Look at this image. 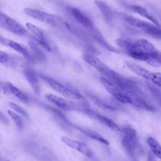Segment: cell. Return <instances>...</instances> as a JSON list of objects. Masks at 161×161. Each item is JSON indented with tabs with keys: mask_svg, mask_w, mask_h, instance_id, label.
<instances>
[{
	"mask_svg": "<svg viewBox=\"0 0 161 161\" xmlns=\"http://www.w3.org/2000/svg\"><path fill=\"white\" fill-rule=\"evenodd\" d=\"M116 44L123 48L131 57L144 61L152 67H161V54L154 55L142 52L136 48L133 42H130L122 38L116 40Z\"/></svg>",
	"mask_w": 161,
	"mask_h": 161,
	"instance_id": "obj_1",
	"label": "cell"
},
{
	"mask_svg": "<svg viewBox=\"0 0 161 161\" xmlns=\"http://www.w3.org/2000/svg\"><path fill=\"white\" fill-rule=\"evenodd\" d=\"M122 145L127 153L132 158H136L139 151V143L136 136V131L134 128L128 124L121 126Z\"/></svg>",
	"mask_w": 161,
	"mask_h": 161,
	"instance_id": "obj_2",
	"label": "cell"
},
{
	"mask_svg": "<svg viewBox=\"0 0 161 161\" xmlns=\"http://www.w3.org/2000/svg\"><path fill=\"white\" fill-rule=\"evenodd\" d=\"M41 77L54 91L58 92L64 97L75 100L84 99V97L78 91L65 86L55 79L44 75H41Z\"/></svg>",
	"mask_w": 161,
	"mask_h": 161,
	"instance_id": "obj_3",
	"label": "cell"
},
{
	"mask_svg": "<svg viewBox=\"0 0 161 161\" xmlns=\"http://www.w3.org/2000/svg\"><path fill=\"white\" fill-rule=\"evenodd\" d=\"M125 64L132 72H135L142 78L152 82L155 85L161 88V72H152L139 65L129 61H126Z\"/></svg>",
	"mask_w": 161,
	"mask_h": 161,
	"instance_id": "obj_4",
	"label": "cell"
},
{
	"mask_svg": "<svg viewBox=\"0 0 161 161\" xmlns=\"http://www.w3.org/2000/svg\"><path fill=\"white\" fill-rule=\"evenodd\" d=\"M0 26L3 29L17 35L23 36L27 32L21 24L3 13L0 14Z\"/></svg>",
	"mask_w": 161,
	"mask_h": 161,
	"instance_id": "obj_5",
	"label": "cell"
},
{
	"mask_svg": "<svg viewBox=\"0 0 161 161\" xmlns=\"http://www.w3.org/2000/svg\"><path fill=\"white\" fill-rule=\"evenodd\" d=\"M100 80L106 91L113 97H114L118 101L122 103L131 104V101L130 96L114 84L104 77H101L100 78Z\"/></svg>",
	"mask_w": 161,
	"mask_h": 161,
	"instance_id": "obj_6",
	"label": "cell"
},
{
	"mask_svg": "<svg viewBox=\"0 0 161 161\" xmlns=\"http://www.w3.org/2000/svg\"><path fill=\"white\" fill-rule=\"evenodd\" d=\"M23 11L26 15L46 24L55 26L57 23V18L55 15L29 8L24 9Z\"/></svg>",
	"mask_w": 161,
	"mask_h": 161,
	"instance_id": "obj_7",
	"label": "cell"
},
{
	"mask_svg": "<svg viewBox=\"0 0 161 161\" xmlns=\"http://www.w3.org/2000/svg\"><path fill=\"white\" fill-rule=\"evenodd\" d=\"M61 140L63 143H64L68 147L77 150V152H80L84 156L89 158L93 157L94 156L93 152L86 143L81 141L74 140L73 139L69 138L66 136L62 137Z\"/></svg>",
	"mask_w": 161,
	"mask_h": 161,
	"instance_id": "obj_8",
	"label": "cell"
},
{
	"mask_svg": "<svg viewBox=\"0 0 161 161\" xmlns=\"http://www.w3.org/2000/svg\"><path fill=\"white\" fill-rule=\"evenodd\" d=\"M82 58L86 62L94 67L96 70L103 74L104 77H106V75L111 70L101 60H100L98 57L92 54L84 53L82 55Z\"/></svg>",
	"mask_w": 161,
	"mask_h": 161,
	"instance_id": "obj_9",
	"label": "cell"
},
{
	"mask_svg": "<svg viewBox=\"0 0 161 161\" xmlns=\"http://www.w3.org/2000/svg\"><path fill=\"white\" fill-rule=\"evenodd\" d=\"M70 11L71 12V14L75 19V20L83 27H84L89 31H92V33L96 32L95 26L92 21L82 11H80L76 8H70Z\"/></svg>",
	"mask_w": 161,
	"mask_h": 161,
	"instance_id": "obj_10",
	"label": "cell"
},
{
	"mask_svg": "<svg viewBox=\"0 0 161 161\" xmlns=\"http://www.w3.org/2000/svg\"><path fill=\"white\" fill-rule=\"evenodd\" d=\"M0 42H1V44L4 45H6L8 47H10L11 48H12L14 51H16V52H18L19 53L21 54L23 56H24L26 58H28V59H32L33 58H31V56L30 54V52L28 50V49L25 47H24L23 45L19 44V43H18L16 42H14L12 40L4 38L2 36L0 38Z\"/></svg>",
	"mask_w": 161,
	"mask_h": 161,
	"instance_id": "obj_11",
	"label": "cell"
},
{
	"mask_svg": "<svg viewBox=\"0 0 161 161\" xmlns=\"http://www.w3.org/2000/svg\"><path fill=\"white\" fill-rule=\"evenodd\" d=\"M23 74L33 91L38 94L40 91V86L36 72L32 69L26 68L23 70Z\"/></svg>",
	"mask_w": 161,
	"mask_h": 161,
	"instance_id": "obj_12",
	"label": "cell"
},
{
	"mask_svg": "<svg viewBox=\"0 0 161 161\" xmlns=\"http://www.w3.org/2000/svg\"><path fill=\"white\" fill-rule=\"evenodd\" d=\"M46 98L52 103L63 110H70L74 107L72 103L68 101L67 100L63 99L58 96L52 94H47L45 95Z\"/></svg>",
	"mask_w": 161,
	"mask_h": 161,
	"instance_id": "obj_13",
	"label": "cell"
},
{
	"mask_svg": "<svg viewBox=\"0 0 161 161\" xmlns=\"http://www.w3.org/2000/svg\"><path fill=\"white\" fill-rule=\"evenodd\" d=\"M130 8L134 12L140 14L141 16L148 19V20H150L151 22H152L156 26H157L158 27H160V24L159 21H158V19H157V18H155L151 13H150L145 8H144L140 6H138V5L131 6Z\"/></svg>",
	"mask_w": 161,
	"mask_h": 161,
	"instance_id": "obj_14",
	"label": "cell"
},
{
	"mask_svg": "<svg viewBox=\"0 0 161 161\" xmlns=\"http://www.w3.org/2000/svg\"><path fill=\"white\" fill-rule=\"evenodd\" d=\"M92 115H94V117L98 119L102 124L105 125L106 126L108 127L109 128L114 130V131H121V126H120L118 123L114 122L111 119H109L103 115L93 113H92Z\"/></svg>",
	"mask_w": 161,
	"mask_h": 161,
	"instance_id": "obj_15",
	"label": "cell"
},
{
	"mask_svg": "<svg viewBox=\"0 0 161 161\" xmlns=\"http://www.w3.org/2000/svg\"><path fill=\"white\" fill-rule=\"evenodd\" d=\"M95 4L101 12V14L104 17L105 21L108 23H112L113 13L109 7L104 2L100 0H96L95 1Z\"/></svg>",
	"mask_w": 161,
	"mask_h": 161,
	"instance_id": "obj_16",
	"label": "cell"
},
{
	"mask_svg": "<svg viewBox=\"0 0 161 161\" xmlns=\"http://www.w3.org/2000/svg\"><path fill=\"white\" fill-rule=\"evenodd\" d=\"M76 128L78 129L80 131L82 132L84 134H85L86 135H87V136H89V138H91L95 140H97V142H101L104 144L106 145H109V142L107 140H106L105 138H104L101 135L98 134L97 133L92 131L91 130L85 128H81V127H79V126H76Z\"/></svg>",
	"mask_w": 161,
	"mask_h": 161,
	"instance_id": "obj_17",
	"label": "cell"
},
{
	"mask_svg": "<svg viewBox=\"0 0 161 161\" xmlns=\"http://www.w3.org/2000/svg\"><path fill=\"white\" fill-rule=\"evenodd\" d=\"M4 85L6 86L7 89H8L12 94H13L14 96L17 97L19 99H20L21 101H22L23 102H25V103L28 102V96L25 93H23L21 91H20L18 88H17L16 87L13 86L10 82H6V84H4Z\"/></svg>",
	"mask_w": 161,
	"mask_h": 161,
	"instance_id": "obj_18",
	"label": "cell"
},
{
	"mask_svg": "<svg viewBox=\"0 0 161 161\" xmlns=\"http://www.w3.org/2000/svg\"><path fill=\"white\" fill-rule=\"evenodd\" d=\"M28 45L33 52L35 58L40 62H44L46 60V56L43 51L41 50L38 44L32 40L28 41Z\"/></svg>",
	"mask_w": 161,
	"mask_h": 161,
	"instance_id": "obj_19",
	"label": "cell"
},
{
	"mask_svg": "<svg viewBox=\"0 0 161 161\" xmlns=\"http://www.w3.org/2000/svg\"><path fill=\"white\" fill-rule=\"evenodd\" d=\"M26 26L27 29L29 30L35 36L36 40L46 41L44 33L39 27L30 22L26 23Z\"/></svg>",
	"mask_w": 161,
	"mask_h": 161,
	"instance_id": "obj_20",
	"label": "cell"
},
{
	"mask_svg": "<svg viewBox=\"0 0 161 161\" xmlns=\"http://www.w3.org/2000/svg\"><path fill=\"white\" fill-rule=\"evenodd\" d=\"M147 143L153 152V153L158 158L161 159V145L153 138L148 137L147 139Z\"/></svg>",
	"mask_w": 161,
	"mask_h": 161,
	"instance_id": "obj_21",
	"label": "cell"
},
{
	"mask_svg": "<svg viewBox=\"0 0 161 161\" xmlns=\"http://www.w3.org/2000/svg\"><path fill=\"white\" fill-rule=\"evenodd\" d=\"M124 18L125 21L130 25L135 27L140 28L142 30L145 27V26L147 24V22L143 21L140 19H138L136 18H135L132 16L128 14H124Z\"/></svg>",
	"mask_w": 161,
	"mask_h": 161,
	"instance_id": "obj_22",
	"label": "cell"
},
{
	"mask_svg": "<svg viewBox=\"0 0 161 161\" xmlns=\"http://www.w3.org/2000/svg\"><path fill=\"white\" fill-rule=\"evenodd\" d=\"M8 113L10 116V117L11 118L16 126L19 129H22L23 127V122L22 121L21 118L19 115L16 114L14 112L10 110L8 111Z\"/></svg>",
	"mask_w": 161,
	"mask_h": 161,
	"instance_id": "obj_23",
	"label": "cell"
},
{
	"mask_svg": "<svg viewBox=\"0 0 161 161\" xmlns=\"http://www.w3.org/2000/svg\"><path fill=\"white\" fill-rule=\"evenodd\" d=\"M9 106L13 109L15 111L18 112V113L22 114L23 116H25V117H28V113H26V111L23 109L22 108L21 106H19V105H18L17 104L14 103H13V102H9Z\"/></svg>",
	"mask_w": 161,
	"mask_h": 161,
	"instance_id": "obj_24",
	"label": "cell"
},
{
	"mask_svg": "<svg viewBox=\"0 0 161 161\" xmlns=\"http://www.w3.org/2000/svg\"><path fill=\"white\" fill-rule=\"evenodd\" d=\"M90 97L91 98V99L95 102L96 104H97L98 105H99L100 106H102V107H104L105 108H107V109H115V108L111 106H109L108 104H105L104 103L102 102L101 101H100L99 99H98L97 97H96L95 96H90Z\"/></svg>",
	"mask_w": 161,
	"mask_h": 161,
	"instance_id": "obj_25",
	"label": "cell"
},
{
	"mask_svg": "<svg viewBox=\"0 0 161 161\" xmlns=\"http://www.w3.org/2000/svg\"><path fill=\"white\" fill-rule=\"evenodd\" d=\"M9 60V55L6 52L3 50L0 51V62L6 63Z\"/></svg>",
	"mask_w": 161,
	"mask_h": 161,
	"instance_id": "obj_26",
	"label": "cell"
},
{
	"mask_svg": "<svg viewBox=\"0 0 161 161\" xmlns=\"http://www.w3.org/2000/svg\"><path fill=\"white\" fill-rule=\"evenodd\" d=\"M1 161H10V160H8V159H6V158H4L1 157Z\"/></svg>",
	"mask_w": 161,
	"mask_h": 161,
	"instance_id": "obj_27",
	"label": "cell"
}]
</instances>
